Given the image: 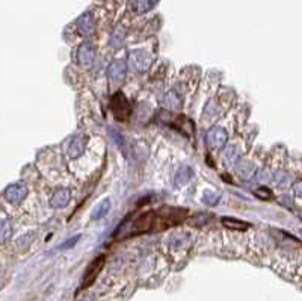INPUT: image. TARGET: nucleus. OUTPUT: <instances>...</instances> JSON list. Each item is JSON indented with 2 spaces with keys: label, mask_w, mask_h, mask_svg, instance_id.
<instances>
[{
  "label": "nucleus",
  "mask_w": 302,
  "mask_h": 301,
  "mask_svg": "<svg viewBox=\"0 0 302 301\" xmlns=\"http://www.w3.org/2000/svg\"><path fill=\"white\" fill-rule=\"evenodd\" d=\"M183 217H184L183 210H177V209L145 212V213L139 215L130 226L123 224V227H130V232H129L130 234H139L144 233V232H151V230H162L165 227L180 223Z\"/></svg>",
  "instance_id": "f257e3e1"
},
{
  "label": "nucleus",
  "mask_w": 302,
  "mask_h": 301,
  "mask_svg": "<svg viewBox=\"0 0 302 301\" xmlns=\"http://www.w3.org/2000/svg\"><path fill=\"white\" fill-rule=\"evenodd\" d=\"M293 192H295L296 199H301L302 200V180H299V182H296V183H295V186H293Z\"/></svg>",
  "instance_id": "aec40b11"
},
{
  "label": "nucleus",
  "mask_w": 302,
  "mask_h": 301,
  "mask_svg": "<svg viewBox=\"0 0 302 301\" xmlns=\"http://www.w3.org/2000/svg\"><path fill=\"white\" fill-rule=\"evenodd\" d=\"M127 66L123 61H113L109 67V79L112 82H121L126 76Z\"/></svg>",
  "instance_id": "9d476101"
},
{
  "label": "nucleus",
  "mask_w": 302,
  "mask_h": 301,
  "mask_svg": "<svg viewBox=\"0 0 302 301\" xmlns=\"http://www.w3.org/2000/svg\"><path fill=\"white\" fill-rule=\"evenodd\" d=\"M227 139H228V135H227V132H225L222 127H215V129H212V131L207 134V142H208L210 147H213V148H221V147H224L225 142H227Z\"/></svg>",
  "instance_id": "0eeeda50"
},
{
  "label": "nucleus",
  "mask_w": 302,
  "mask_h": 301,
  "mask_svg": "<svg viewBox=\"0 0 302 301\" xmlns=\"http://www.w3.org/2000/svg\"><path fill=\"white\" fill-rule=\"evenodd\" d=\"M165 104L172 109H178L181 106V96L177 91H169L165 97Z\"/></svg>",
  "instance_id": "2eb2a0df"
},
{
  "label": "nucleus",
  "mask_w": 302,
  "mask_h": 301,
  "mask_svg": "<svg viewBox=\"0 0 302 301\" xmlns=\"http://www.w3.org/2000/svg\"><path fill=\"white\" fill-rule=\"evenodd\" d=\"M112 111L113 114L117 115V118L120 120H124L129 117L130 114V106L126 100V97L123 94H115L113 99H112Z\"/></svg>",
  "instance_id": "39448f33"
},
{
  "label": "nucleus",
  "mask_w": 302,
  "mask_h": 301,
  "mask_svg": "<svg viewBox=\"0 0 302 301\" xmlns=\"http://www.w3.org/2000/svg\"><path fill=\"white\" fill-rule=\"evenodd\" d=\"M31 241H32V233L25 234V236H21V238L18 239V245L21 247V245L25 244V248H28V245L31 244Z\"/></svg>",
  "instance_id": "6ab92c4d"
},
{
  "label": "nucleus",
  "mask_w": 302,
  "mask_h": 301,
  "mask_svg": "<svg viewBox=\"0 0 302 301\" xmlns=\"http://www.w3.org/2000/svg\"><path fill=\"white\" fill-rule=\"evenodd\" d=\"M69 191L68 189H58L56 192H53V196L50 197V206L53 209H62L65 207L69 201Z\"/></svg>",
  "instance_id": "9b49d317"
},
{
  "label": "nucleus",
  "mask_w": 302,
  "mask_h": 301,
  "mask_svg": "<svg viewBox=\"0 0 302 301\" xmlns=\"http://www.w3.org/2000/svg\"><path fill=\"white\" fill-rule=\"evenodd\" d=\"M159 0H132V9L137 14H145L151 11Z\"/></svg>",
  "instance_id": "f8f14e48"
},
{
  "label": "nucleus",
  "mask_w": 302,
  "mask_h": 301,
  "mask_svg": "<svg viewBox=\"0 0 302 301\" xmlns=\"http://www.w3.org/2000/svg\"><path fill=\"white\" fill-rule=\"evenodd\" d=\"M109 209H110V201L103 200L100 204H97L96 209L92 210L91 218H92V220H100V218H103V217L109 212Z\"/></svg>",
  "instance_id": "4468645a"
},
{
  "label": "nucleus",
  "mask_w": 302,
  "mask_h": 301,
  "mask_svg": "<svg viewBox=\"0 0 302 301\" xmlns=\"http://www.w3.org/2000/svg\"><path fill=\"white\" fill-rule=\"evenodd\" d=\"M151 58L147 52H133L129 58V66L132 67L133 71H145L147 68L150 67Z\"/></svg>",
  "instance_id": "20e7f679"
},
{
  "label": "nucleus",
  "mask_w": 302,
  "mask_h": 301,
  "mask_svg": "<svg viewBox=\"0 0 302 301\" xmlns=\"http://www.w3.org/2000/svg\"><path fill=\"white\" fill-rule=\"evenodd\" d=\"M28 192H29L28 186H26L25 183H20V182H18V183L9 185V186L5 189L3 197H5V200L8 201V203H11V204H20L21 201L28 197Z\"/></svg>",
  "instance_id": "f03ea898"
},
{
  "label": "nucleus",
  "mask_w": 302,
  "mask_h": 301,
  "mask_svg": "<svg viewBox=\"0 0 302 301\" xmlns=\"http://www.w3.org/2000/svg\"><path fill=\"white\" fill-rule=\"evenodd\" d=\"M96 59V47L91 42H83L77 49V61L82 67H89L92 66Z\"/></svg>",
  "instance_id": "7ed1b4c3"
},
{
  "label": "nucleus",
  "mask_w": 302,
  "mask_h": 301,
  "mask_svg": "<svg viewBox=\"0 0 302 301\" xmlns=\"http://www.w3.org/2000/svg\"><path fill=\"white\" fill-rule=\"evenodd\" d=\"M14 233L12 223L9 220H0V244H6Z\"/></svg>",
  "instance_id": "ddd939ff"
},
{
  "label": "nucleus",
  "mask_w": 302,
  "mask_h": 301,
  "mask_svg": "<svg viewBox=\"0 0 302 301\" xmlns=\"http://www.w3.org/2000/svg\"><path fill=\"white\" fill-rule=\"evenodd\" d=\"M103 264H104V256H99L97 259L92 261V264L88 267L86 272H85V277H83V288H88L89 285L94 283V280L97 278V275L100 274L101 268H103Z\"/></svg>",
  "instance_id": "423d86ee"
},
{
  "label": "nucleus",
  "mask_w": 302,
  "mask_h": 301,
  "mask_svg": "<svg viewBox=\"0 0 302 301\" xmlns=\"http://www.w3.org/2000/svg\"><path fill=\"white\" fill-rule=\"evenodd\" d=\"M85 148H86V136L79 135L71 141V144L68 147V155H69V158H77L85 152Z\"/></svg>",
  "instance_id": "1a4fd4ad"
},
{
  "label": "nucleus",
  "mask_w": 302,
  "mask_h": 301,
  "mask_svg": "<svg viewBox=\"0 0 302 301\" xmlns=\"http://www.w3.org/2000/svg\"><path fill=\"white\" fill-rule=\"evenodd\" d=\"M290 182H292V179L286 171H278L273 177V183L280 188H287L290 185Z\"/></svg>",
  "instance_id": "dca6fc26"
},
{
  "label": "nucleus",
  "mask_w": 302,
  "mask_h": 301,
  "mask_svg": "<svg viewBox=\"0 0 302 301\" xmlns=\"http://www.w3.org/2000/svg\"><path fill=\"white\" fill-rule=\"evenodd\" d=\"M124 29L123 28H118V29H115V32L112 34L110 36V44H113L115 47H118V46H121V42H123V39H124Z\"/></svg>",
  "instance_id": "a211bd4d"
},
{
  "label": "nucleus",
  "mask_w": 302,
  "mask_h": 301,
  "mask_svg": "<svg viewBox=\"0 0 302 301\" xmlns=\"http://www.w3.org/2000/svg\"><path fill=\"white\" fill-rule=\"evenodd\" d=\"M96 20H94V17H92V14H89V12H86V14H83L82 17H79V20H77V29H79V32L83 35H91L96 32Z\"/></svg>",
  "instance_id": "6e6552de"
},
{
  "label": "nucleus",
  "mask_w": 302,
  "mask_h": 301,
  "mask_svg": "<svg viewBox=\"0 0 302 301\" xmlns=\"http://www.w3.org/2000/svg\"><path fill=\"white\" fill-rule=\"evenodd\" d=\"M263 189H265V188L255 191V196L260 197V199H263V200H268V199H270V192H269V191H263Z\"/></svg>",
  "instance_id": "412c9836"
},
{
  "label": "nucleus",
  "mask_w": 302,
  "mask_h": 301,
  "mask_svg": "<svg viewBox=\"0 0 302 301\" xmlns=\"http://www.w3.org/2000/svg\"><path fill=\"white\" fill-rule=\"evenodd\" d=\"M222 221H224V224H225L227 227H230V229H235V230H245V229L248 227V224H246V223H243V221H239V220H230V218H224Z\"/></svg>",
  "instance_id": "f3484780"
}]
</instances>
